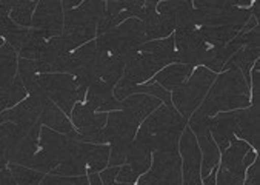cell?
I'll list each match as a JSON object with an SVG mask.
<instances>
[{"mask_svg": "<svg viewBox=\"0 0 260 185\" xmlns=\"http://www.w3.org/2000/svg\"><path fill=\"white\" fill-rule=\"evenodd\" d=\"M249 105V85L237 68H230L222 71V74H217L196 113L203 117H213L219 113L243 110Z\"/></svg>", "mask_w": 260, "mask_h": 185, "instance_id": "cell-1", "label": "cell"}, {"mask_svg": "<svg viewBox=\"0 0 260 185\" xmlns=\"http://www.w3.org/2000/svg\"><path fill=\"white\" fill-rule=\"evenodd\" d=\"M171 64H176L174 36L151 40L137 46L125 59V68L120 79L129 85H140Z\"/></svg>", "mask_w": 260, "mask_h": 185, "instance_id": "cell-2", "label": "cell"}, {"mask_svg": "<svg viewBox=\"0 0 260 185\" xmlns=\"http://www.w3.org/2000/svg\"><path fill=\"white\" fill-rule=\"evenodd\" d=\"M105 13V2H80L79 7L71 10H63V33L60 36L62 42L73 53L85 43L97 37L99 22Z\"/></svg>", "mask_w": 260, "mask_h": 185, "instance_id": "cell-3", "label": "cell"}, {"mask_svg": "<svg viewBox=\"0 0 260 185\" xmlns=\"http://www.w3.org/2000/svg\"><path fill=\"white\" fill-rule=\"evenodd\" d=\"M39 133L19 127L13 122L0 125V162L28 167L39 151Z\"/></svg>", "mask_w": 260, "mask_h": 185, "instance_id": "cell-4", "label": "cell"}, {"mask_svg": "<svg viewBox=\"0 0 260 185\" xmlns=\"http://www.w3.org/2000/svg\"><path fill=\"white\" fill-rule=\"evenodd\" d=\"M148 42L145 26L139 19H128L111 31L97 36L95 45L100 53L126 59L137 46Z\"/></svg>", "mask_w": 260, "mask_h": 185, "instance_id": "cell-5", "label": "cell"}, {"mask_svg": "<svg viewBox=\"0 0 260 185\" xmlns=\"http://www.w3.org/2000/svg\"><path fill=\"white\" fill-rule=\"evenodd\" d=\"M217 74L205 67H197L188 77V80L171 92V101L177 113L183 119H189L191 114L199 108L206 92L210 91Z\"/></svg>", "mask_w": 260, "mask_h": 185, "instance_id": "cell-6", "label": "cell"}, {"mask_svg": "<svg viewBox=\"0 0 260 185\" xmlns=\"http://www.w3.org/2000/svg\"><path fill=\"white\" fill-rule=\"evenodd\" d=\"M196 28L240 26L252 17V10L237 8L231 2H192Z\"/></svg>", "mask_w": 260, "mask_h": 185, "instance_id": "cell-7", "label": "cell"}, {"mask_svg": "<svg viewBox=\"0 0 260 185\" xmlns=\"http://www.w3.org/2000/svg\"><path fill=\"white\" fill-rule=\"evenodd\" d=\"M37 82L43 95L56 104L68 117L77 102L85 101V95L80 91L77 80L67 73H48L39 74Z\"/></svg>", "mask_w": 260, "mask_h": 185, "instance_id": "cell-8", "label": "cell"}, {"mask_svg": "<svg viewBox=\"0 0 260 185\" xmlns=\"http://www.w3.org/2000/svg\"><path fill=\"white\" fill-rule=\"evenodd\" d=\"M17 53L5 42L0 46V111L16 107L26 96V89L17 74Z\"/></svg>", "mask_w": 260, "mask_h": 185, "instance_id": "cell-9", "label": "cell"}, {"mask_svg": "<svg viewBox=\"0 0 260 185\" xmlns=\"http://www.w3.org/2000/svg\"><path fill=\"white\" fill-rule=\"evenodd\" d=\"M216 46L206 43L199 28H177L174 31L176 64L189 65L192 68L205 67Z\"/></svg>", "mask_w": 260, "mask_h": 185, "instance_id": "cell-10", "label": "cell"}, {"mask_svg": "<svg viewBox=\"0 0 260 185\" xmlns=\"http://www.w3.org/2000/svg\"><path fill=\"white\" fill-rule=\"evenodd\" d=\"M188 127L189 130L194 133L196 141L200 150V156H202V164H200V176L206 177L213 171V168H216L219 165L220 161V151L214 142V139L210 133V128H208V117L199 116L196 111L191 114V117L188 119Z\"/></svg>", "mask_w": 260, "mask_h": 185, "instance_id": "cell-11", "label": "cell"}, {"mask_svg": "<svg viewBox=\"0 0 260 185\" xmlns=\"http://www.w3.org/2000/svg\"><path fill=\"white\" fill-rule=\"evenodd\" d=\"M31 28L39 31L45 39L60 37L63 33V8L57 0H42L37 4Z\"/></svg>", "mask_w": 260, "mask_h": 185, "instance_id": "cell-12", "label": "cell"}, {"mask_svg": "<svg viewBox=\"0 0 260 185\" xmlns=\"http://www.w3.org/2000/svg\"><path fill=\"white\" fill-rule=\"evenodd\" d=\"M107 119L108 113H95L86 104L77 102L71 111V124L77 131L76 139L97 145L99 133L107 125Z\"/></svg>", "mask_w": 260, "mask_h": 185, "instance_id": "cell-13", "label": "cell"}, {"mask_svg": "<svg viewBox=\"0 0 260 185\" xmlns=\"http://www.w3.org/2000/svg\"><path fill=\"white\" fill-rule=\"evenodd\" d=\"M234 134L236 137L248 142L255 153L258 151V105L234 110Z\"/></svg>", "mask_w": 260, "mask_h": 185, "instance_id": "cell-14", "label": "cell"}, {"mask_svg": "<svg viewBox=\"0 0 260 185\" xmlns=\"http://www.w3.org/2000/svg\"><path fill=\"white\" fill-rule=\"evenodd\" d=\"M159 16L171 22L176 29L177 28H194V7L192 2H157V8H155Z\"/></svg>", "mask_w": 260, "mask_h": 185, "instance_id": "cell-15", "label": "cell"}, {"mask_svg": "<svg viewBox=\"0 0 260 185\" xmlns=\"http://www.w3.org/2000/svg\"><path fill=\"white\" fill-rule=\"evenodd\" d=\"M114 86L108 85V83H92L88 91H86V105L95 111V113H111V111H119L122 110V102L116 101L114 95H113Z\"/></svg>", "mask_w": 260, "mask_h": 185, "instance_id": "cell-16", "label": "cell"}, {"mask_svg": "<svg viewBox=\"0 0 260 185\" xmlns=\"http://www.w3.org/2000/svg\"><path fill=\"white\" fill-rule=\"evenodd\" d=\"M208 128L220 153H223L236 139L234 134V111L219 113L208 117Z\"/></svg>", "mask_w": 260, "mask_h": 185, "instance_id": "cell-17", "label": "cell"}, {"mask_svg": "<svg viewBox=\"0 0 260 185\" xmlns=\"http://www.w3.org/2000/svg\"><path fill=\"white\" fill-rule=\"evenodd\" d=\"M249 150H251V145L248 142L242 141V139H234L230 144V147L222 153V161H219L220 162L219 167L236 176L245 177L246 168H245L243 159Z\"/></svg>", "mask_w": 260, "mask_h": 185, "instance_id": "cell-18", "label": "cell"}, {"mask_svg": "<svg viewBox=\"0 0 260 185\" xmlns=\"http://www.w3.org/2000/svg\"><path fill=\"white\" fill-rule=\"evenodd\" d=\"M162 105L159 99L148 95H133L122 101V111H125L129 117H133L139 125L154 111Z\"/></svg>", "mask_w": 260, "mask_h": 185, "instance_id": "cell-19", "label": "cell"}, {"mask_svg": "<svg viewBox=\"0 0 260 185\" xmlns=\"http://www.w3.org/2000/svg\"><path fill=\"white\" fill-rule=\"evenodd\" d=\"M192 71H194V68L189 65L171 64V65L162 68L157 74H155L152 82L159 83L164 89L173 92L174 89H177L188 80V77L191 76Z\"/></svg>", "mask_w": 260, "mask_h": 185, "instance_id": "cell-20", "label": "cell"}, {"mask_svg": "<svg viewBox=\"0 0 260 185\" xmlns=\"http://www.w3.org/2000/svg\"><path fill=\"white\" fill-rule=\"evenodd\" d=\"M151 161H152L151 150H148L146 147H143L142 144L134 141L129 151H128V155H126L125 164H128L131 167V170L140 177L142 174H145L149 170Z\"/></svg>", "mask_w": 260, "mask_h": 185, "instance_id": "cell-21", "label": "cell"}, {"mask_svg": "<svg viewBox=\"0 0 260 185\" xmlns=\"http://www.w3.org/2000/svg\"><path fill=\"white\" fill-rule=\"evenodd\" d=\"M242 31L240 26H216V28H199L200 36L206 43H210L211 46L220 48L230 43L239 33Z\"/></svg>", "mask_w": 260, "mask_h": 185, "instance_id": "cell-22", "label": "cell"}, {"mask_svg": "<svg viewBox=\"0 0 260 185\" xmlns=\"http://www.w3.org/2000/svg\"><path fill=\"white\" fill-rule=\"evenodd\" d=\"M39 2H26V0H11L10 19L23 28H31V20L34 10Z\"/></svg>", "mask_w": 260, "mask_h": 185, "instance_id": "cell-23", "label": "cell"}, {"mask_svg": "<svg viewBox=\"0 0 260 185\" xmlns=\"http://www.w3.org/2000/svg\"><path fill=\"white\" fill-rule=\"evenodd\" d=\"M7 167L11 171V174H13L17 185H40L42 179L45 177V173L28 168V167H23V165L8 164Z\"/></svg>", "mask_w": 260, "mask_h": 185, "instance_id": "cell-24", "label": "cell"}, {"mask_svg": "<svg viewBox=\"0 0 260 185\" xmlns=\"http://www.w3.org/2000/svg\"><path fill=\"white\" fill-rule=\"evenodd\" d=\"M40 185H89L88 176H56L45 174Z\"/></svg>", "mask_w": 260, "mask_h": 185, "instance_id": "cell-25", "label": "cell"}, {"mask_svg": "<svg viewBox=\"0 0 260 185\" xmlns=\"http://www.w3.org/2000/svg\"><path fill=\"white\" fill-rule=\"evenodd\" d=\"M245 177L236 176L220 167H217V176H216V185H243Z\"/></svg>", "mask_w": 260, "mask_h": 185, "instance_id": "cell-26", "label": "cell"}, {"mask_svg": "<svg viewBox=\"0 0 260 185\" xmlns=\"http://www.w3.org/2000/svg\"><path fill=\"white\" fill-rule=\"evenodd\" d=\"M243 185H260V180H258V159L257 158L248 167V173L245 174Z\"/></svg>", "mask_w": 260, "mask_h": 185, "instance_id": "cell-27", "label": "cell"}, {"mask_svg": "<svg viewBox=\"0 0 260 185\" xmlns=\"http://www.w3.org/2000/svg\"><path fill=\"white\" fill-rule=\"evenodd\" d=\"M19 25H16L8 16H0V39L11 34Z\"/></svg>", "mask_w": 260, "mask_h": 185, "instance_id": "cell-28", "label": "cell"}, {"mask_svg": "<svg viewBox=\"0 0 260 185\" xmlns=\"http://www.w3.org/2000/svg\"><path fill=\"white\" fill-rule=\"evenodd\" d=\"M0 185H17L8 167L0 170Z\"/></svg>", "mask_w": 260, "mask_h": 185, "instance_id": "cell-29", "label": "cell"}, {"mask_svg": "<svg viewBox=\"0 0 260 185\" xmlns=\"http://www.w3.org/2000/svg\"><path fill=\"white\" fill-rule=\"evenodd\" d=\"M216 176H217V167L213 168V171L208 174L206 177H203V185H216Z\"/></svg>", "mask_w": 260, "mask_h": 185, "instance_id": "cell-30", "label": "cell"}, {"mask_svg": "<svg viewBox=\"0 0 260 185\" xmlns=\"http://www.w3.org/2000/svg\"><path fill=\"white\" fill-rule=\"evenodd\" d=\"M86 176H88V182H89V185H103L99 173H88Z\"/></svg>", "mask_w": 260, "mask_h": 185, "instance_id": "cell-31", "label": "cell"}, {"mask_svg": "<svg viewBox=\"0 0 260 185\" xmlns=\"http://www.w3.org/2000/svg\"><path fill=\"white\" fill-rule=\"evenodd\" d=\"M255 158H257V153H255V151H254V150L251 148V150H249V151L246 153V156H245V159H243V164H245V168H246V167H249V165H251V164L254 162V159H255Z\"/></svg>", "mask_w": 260, "mask_h": 185, "instance_id": "cell-32", "label": "cell"}, {"mask_svg": "<svg viewBox=\"0 0 260 185\" xmlns=\"http://www.w3.org/2000/svg\"><path fill=\"white\" fill-rule=\"evenodd\" d=\"M4 43H5V42H4V40H2V39H0V46H2V45H4Z\"/></svg>", "mask_w": 260, "mask_h": 185, "instance_id": "cell-33", "label": "cell"}]
</instances>
